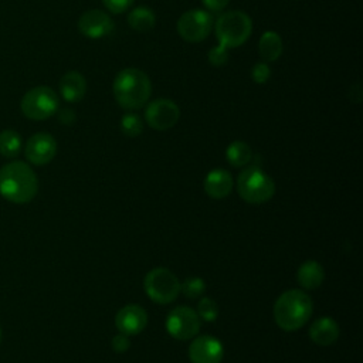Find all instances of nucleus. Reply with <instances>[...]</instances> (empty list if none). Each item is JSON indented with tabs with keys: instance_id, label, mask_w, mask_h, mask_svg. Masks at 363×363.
Here are the masks:
<instances>
[{
	"instance_id": "16",
	"label": "nucleus",
	"mask_w": 363,
	"mask_h": 363,
	"mask_svg": "<svg viewBox=\"0 0 363 363\" xmlns=\"http://www.w3.org/2000/svg\"><path fill=\"white\" fill-rule=\"evenodd\" d=\"M340 335L337 322L329 316L318 318L309 328V337L318 346H330L333 345Z\"/></svg>"
},
{
	"instance_id": "6",
	"label": "nucleus",
	"mask_w": 363,
	"mask_h": 363,
	"mask_svg": "<svg viewBox=\"0 0 363 363\" xmlns=\"http://www.w3.org/2000/svg\"><path fill=\"white\" fill-rule=\"evenodd\" d=\"M20 108L26 118L31 121H45L58 112L60 98L52 88L40 85L24 94Z\"/></svg>"
},
{
	"instance_id": "22",
	"label": "nucleus",
	"mask_w": 363,
	"mask_h": 363,
	"mask_svg": "<svg viewBox=\"0 0 363 363\" xmlns=\"http://www.w3.org/2000/svg\"><path fill=\"white\" fill-rule=\"evenodd\" d=\"M21 136L13 129H4L0 132V155L6 159H14L21 150Z\"/></svg>"
},
{
	"instance_id": "31",
	"label": "nucleus",
	"mask_w": 363,
	"mask_h": 363,
	"mask_svg": "<svg viewBox=\"0 0 363 363\" xmlns=\"http://www.w3.org/2000/svg\"><path fill=\"white\" fill-rule=\"evenodd\" d=\"M58 119H60V122H62L64 125H71V123H74V121H75V112H74L72 109H68V108L61 109V111L58 112Z\"/></svg>"
},
{
	"instance_id": "26",
	"label": "nucleus",
	"mask_w": 363,
	"mask_h": 363,
	"mask_svg": "<svg viewBox=\"0 0 363 363\" xmlns=\"http://www.w3.org/2000/svg\"><path fill=\"white\" fill-rule=\"evenodd\" d=\"M228 48L217 44L213 48H210L208 54H207V60L213 67H223L228 62Z\"/></svg>"
},
{
	"instance_id": "28",
	"label": "nucleus",
	"mask_w": 363,
	"mask_h": 363,
	"mask_svg": "<svg viewBox=\"0 0 363 363\" xmlns=\"http://www.w3.org/2000/svg\"><path fill=\"white\" fill-rule=\"evenodd\" d=\"M135 0H102V4L105 6V9L113 14H121L123 11H126Z\"/></svg>"
},
{
	"instance_id": "20",
	"label": "nucleus",
	"mask_w": 363,
	"mask_h": 363,
	"mask_svg": "<svg viewBox=\"0 0 363 363\" xmlns=\"http://www.w3.org/2000/svg\"><path fill=\"white\" fill-rule=\"evenodd\" d=\"M128 24L138 33H147L156 24V14L150 7L138 6L129 11Z\"/></svg>"
},
{
	"instance_id": "7",
	"label": "nucleus",
	"mask_w": 363,
	"mask_h": 363,
	"mask_svg": "<svg viewBox=\"0 0 363 363\" xmlns=\"http://www.w3.org/2000/svg\"><path fill=\"white\" fill-rule=\"evenodd\" d=\"M143 288L153 302L166 305L177 299L180 294V281L170 269L157 267L146 274Z\"/></svg>"
},
{
	"instance_id": "32",
	"label": "nucleus",
	"mask_w": 363,
	"mask_h": 363,
	"mask_svg": "<svg viewBox=\"0 0 363 363\" xmlns=\"http://www.w3.org/2000/svg\"><path fill=\"white\" fill-rule=\"evenodd\" d=\"M0 340H1V328H0Z\"/></svg>"
},
{
	"instance_id": "8",
	"label": "nucleus",
	"mask_w": 363,
	"mask_h": 363,
	"mask_svg": "<svg viewBox=\"0 0 363 363\" xmlns=\"http://www.w3.org/2000/svg\"><path fill=\"white\" fill-rule=\"evenodd\" d=\"M214 27V17L204 9H193L184 11L177 23V34L187 43H200L208 37Z\"/></svg>"
},
{
	"instance_id": "15",
	"label": "nucleus",
	"mask_w": 363,
	"mask_h": 363,
	"mask_svg": "<svg viewBox=\"0 0 363 363\" xmlns=\"http://www.w3.org/2000/svg\"><path fill=\"white\" fill-rule=\"evenodd\" d=\"M233 176L228 170L225 169H213L207 173L204 182H203V187L204 191L208 197L216 199V200H221L225 199L231 190H233Z\"/></svg>"
},
{
	"instance_id": "11",
	"label": "nucleus",
	"mask_w": 363,
	"mask_h": 363,
	"mask_svg": "<svg viewBox=\"0 0 363 363\" xmlns=\"http://www.w3.org/2000/svg\"><path fill=\"white\" fill-rule=\"evenodd\" d=\"M57 153V140L47 132H38L28 138L24 155L26 159L35 166H44L50 163Z\"/></svg>"
},
{
	"instance_id": "2",
	"label": "nucleus",
	"mask_w": 363,
	"mask_h": 363,
	"mask_svg": "<svg viewBox=\"0 0 363 363\" xmlns=\"http://www.w3.org/2000/svg\"><path fill=\"white\" fill-rule=\"evenodd\" d=\"M113 98L126 111L143 108L150 98L152 84L149 77L139 68L121 69L112 82Z\"/></svg>"
},
{
	"instance_id": "10",
	"label": "nucleus",
	"mask_w": 363,
	"mask_h": 363,
	"mask_svg": "<svg viewBox=\"0 0 363 363\" xmlns=\"http://www.w3.org/2000/svg\"><path fill=\"white\" fill-rule=\"evenodd\" d=\"M180 118V108L167 98H157L146 104L145 121L155 130H167L173 128Z\"/></svg>"
},
{
	"instance_id": "21",
	"label": "nucleus",
	"mask_w": 363,
	"mask_h": 363,
	"mask_svg": "<svg viewBox=\"0 0 363 363\" xmlns=\"http://www.w3.org/2000/svg\"><path fill=\"white\" fill-rule=\"evenodd\" d=\"M225 159L233 167H242L251 162L252 150L244 140H234L225 149Z\"/></svg>"
},
{
	"instance_id": "24",
	"label": "nucleus",
	"mask_w": 363,
	"mask_h": 363,
	"mask_svg": "<svg viewBox=\"0 0 363 363\" xmlns=\"http://www.w3.org/2000/svg\"><path fill=\"white\" fill-rule=\"evenodd\" d=\"M206 291V282L200 277H189L180 284V292L189 298L196 299L200 298Z\"/></svg>"
},
{
	"instance_id": "14",
	"label": "nucleus",
	"mask_w": 363,
	"mask_h": 363,
	"mask_svg": "<svg viewBox=\"0 0 363 363\" xmlns=\"http://www.w3.org/2000/svg\"><path fill=\"white\" fill-rule=\"evenodd\" d=\"M118 330L126 336L139 335L147 325L146 311L136 303H129L121 308L115 316Z\"/></svg>"
},
{
	"instance_id": "12",
	"label": "nucleus",
	"mask_w": 363,
	"mask_h": 363,
	"mask_svg": "<svg viewBox=\"0 0 363 363\" xmlns=\"http://www.w3.org/2000/svg\"><path fill=\"white\" fill-rule=\"evenodd\" d=\"M223 356V343L211 335L194 336L189 346V359L191 363H221Z\"/></svg>"
},
{
	"instance_id": "25",
	"label": "nucleus",
	"mask_w": 363,
	"mask_h": 363,
	"mask_svg": "<svg viewBox=\"0 0 363 363\" xmlns=\"http://www.w3.org/2000/svg\"><path fill=\"white\" fill-rule=\"evenodd\" d=\"M197 315L200 319L206 322H213L218 316V305L216 303L214 299L208 296H203L197 303Z\"/></svg>"
},
{
	"instance_id": "27",
	"label": "nucleus",
	"mask_w": 363,
	"mask_h": 363,
	"mask_svg": "<svg viewBox=\"0 0 363 363\" xmlns=\"http://www.w3.org/2000/svg\"><path fill=\"white\" fill-rule=\"evenodd\" d=\"M269 77H271V68H269L268 62L259 61V62L252 65V68H251V78H252V81L255 84L262 85V84L268 82Z\"/></svg>"
},
{
	"instance_id": "23",
	"label": "nucleus",
	"mask_w": 363,
	"mask_h": 363,
	"mask_svg": "<svg viewBox=\"0 0 363 363\" xmlns=\"http://www.w3.org/2000/svg\"><path fill=\"white\" fill-rule=\"evenodd\" d=\"M119 126H121V130L123 135H126L129 138H136L143 130V121L138 113L128 112L121 118Z\"/></svg>"
},
{
	"instance_id": "30",
	"label": "nucleus",
	"mask_w": 363,
	"mask_h": 363,
	"mask_svg": "<svg viewBox=\"0 0 363 363\" xmlns=\"http://www.w3.org/2000/svg\"><path fill=\"white\" fill-rule=\"evenodd\" d=\"M230 0H201L204 9L210 13H220L223 11Z\"/></svg>"
},
{
	"instance_id": "29",
	"label": "nucleus",
	"mask_w": 363,
	"mask_h": 363,
	"mask_svg": "<svg viewBox=\"0 0 363 363\" xmlns=\"http://www.w3.org/2000/svg\"><path fill=\"white\" fill-rule=\"evenodd\" d=\"M111 345H112V349L118 353H123L126 352L129 347H130V340H129V336L123 335L119 332V335L113 336L112 340H111Z\"/></svg>"
},
{
	"instance_id": "5",
	"label": "nucleus",
	"mask_w": 363,
	"mask_h": 363,
	"mask_svg": "<svg viewBox=\"0 0 363 363\" xmlns=\"http://www.w3.org/2000/svg\"><path fill=\"white\" fill-rule=\"evenodd\" d=\"M238 196L250 204H262L272 199L275 182L258 164L245 167L237 177Z\"/></svg>"
},
{
	"instance_id": "18",
	"label": "nucleus",
	"mask_w": 363,
	"mask_h": 363,
	"mask_svg": "<svg viewBox=\"0 0 363 363\" xmlns=\"http://www.w3.org/2000/svg\"><path fill=\"white\" fill-rule=\"evenodd\" d=\"M296 279L303 289L306 291L316 289L322 285L325 279V269L318 261L308 259L299 265L296 271Z\"/></svg>"
},
{
	"instance_id": "9",
	"label": "nucleus",
	"mask_w": 363,
	"mask_h": 363,
	"mask_svg": "<svg viewBox=\"0 0 363 363\" xmlns=\"http://www.w3.org/2000/svg\"><path fill=\"white\" fill-rule=\"evenodd\" d=\"M200 318L193 308L177 306L166 316V330L177 340H189L197 336L200 330Z\"/></svg>"
},
{
	"instance_id": "3",
	"label": "nucleus",
	"mask_w": 363,
	"mask_h": 363,
	"mask_svg": "<svg viewBox=\"0 0 363 363\" xmlns=\"http://www.w3.org/2000/svg\"><path fill=\"white\" fill-rule=\"evenodd\" d=\"M312 311V299L305 291L288 289L274 303V319L282 330L292 332L301 329L309 320Z\"/></svg>"
},
{
	"instance_id": "17",
	"label": "nucleus",
	"mask_w": 363,
	"mask_h": 363,
	"mask_svg": "<svg viewBox=\"0 0 363 363\" xmlns=\"http://www.w3.org/2000/svg\"><path fill=\"white\" fill-rule=\"evenodd\" d=\"M58 89L64 101L71 104L79 102L86 92L85 77L78 71H68L61 77Z\"/></svg>"
},
{
	"instance_id": "19",
	"label": "nucleus",
	"mask_w": 363,
	"mask_h": 363,
	"mask_svg": "<svg viewBox=\"0 0 363 363\" xmlns=\"http://www.w3.org/2000/svg\"><path fill=\"white\" fill-rule=\"evenodd\" d=\"M282 50H284V44H282L281 35L272 30L264 31L258 43V52L261 60L264 62H274L281 57Z\"/></svg>"
},
{
	"instance_id": "4",
	"label": "nucleus",
	"mask_w": 363,
	"mask_h": 363,
	"mask_svg": "<svg viewBox=\"0 0 363 363\" xmlns=\"http://www.w3.org/2000/svg\"><path fill=\"white\" fill-rule=\"evenodd\" d=\"M213 28L218 44L231 50L242 45L250 38L252 33V20L241 10H231L221 13Z\"/></svg>"
},
{
	"instance_id": "1",
	"label": "nucleus",
	"mask_w": 363,
	"mask_h": 363,
	"mask_svg": "<svg viewBox=\"0 0 363 363\" xmlns=\"http://www.w3.org/2000/svg\"><path fill=\"white\" fill-rule=\"evenodd\" d=\"M38 191V179L30 164L21 160L6 163L0 169V194L6 200L24 204L31 201Z\"/></svg>"
},
{
	"instance_id": "13",
	"label": "nucleus",
	"mask_w": 363,
	"mask_h": 363,
	"mask_svg": "<svg viewBox=\"0 0 363 363\" xmlns=\"http://www.w3.org/2000/svg\"><path fill=\"white\" fill-rule=\"evenodd\" d=\"M115 26L111 16L99 9L86 10L78 20L79 33L91 40H99L109 35Z\"/></svg>"
}]
</instances>
